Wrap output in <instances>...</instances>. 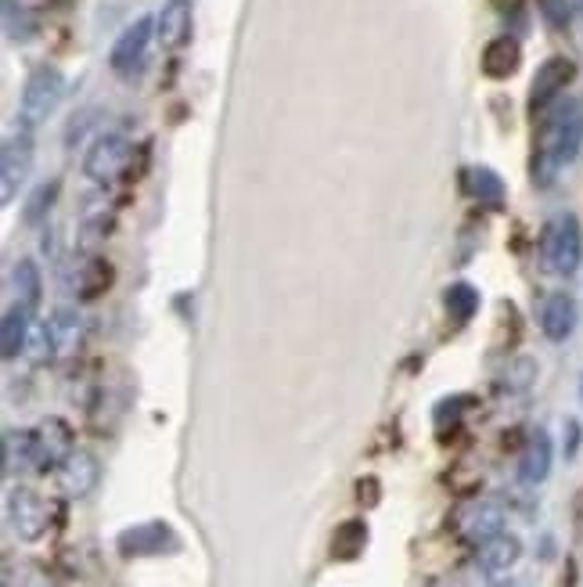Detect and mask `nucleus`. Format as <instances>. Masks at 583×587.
<instances>
[{
	"label": "nucleus",
	"instance_id": "1",
	"mask_svg": "<svg viewBox=\"0 0 583 587\" xmlns=\"http://www.w3.org/2000/svg\"><path fill=\"white\" fill-rule=\"evenodd\" d=\"M583 148V105L559 102L548 108L544 130H540V148L533 156V181L551 184L562 167H569Z\"/></svg>",
	"mask_w": 583,
	"mask_h": 587
},
{
	"label": "nucleus",
	"instance_id": "2",
	"mask_svg": "<svg viewBox=\"0 0 583 587\" xmlns=\"http://www.w3.org/2000/svg\"><path fill=\"white\" fill-rule=\"evenodd\" d=\"M540 259L554 278H573L583 264V231L573 213L551 216L540 235Z\"/></svg>",
	"mask_w": 583,
	"mask_h": 587
},
{
	"label": "nucleus",
	"instance_id": "3",
	"mask_svg": "<svg viewBox=\"0 0 583 587\" xmlns=\"http://www.w3.org/2000/svg\"><path fill=\"white\" fill-rule=\"evenodd\" d=\"M65 94V76L54 70V65H36L22 87V102H19V127L36 130L40 122H47V116L58 108Z\"/></svg>",
	"mask_w": 583,
	"mask_h": 587
},
{
	"label": "nucleus",
	"instance_id": "4",
	"mask_svg": "<svg viewBox=\"0 0 583 587\" xmlns=\"http://www.w3.org/2000/svg\"><path fill=\"white\" fill-rule=\"evenodd\" d=\"M130 162H133V145L123 134H101V138L87 148L84 173L94 184H112L130 170Z\"/></svg>",
	"mask_w": 583,
	"mask_h": 587
},
{
	"label": "nucleus",
	"instance_id": "5",
	"mask_svg": "<svg viewBox=\"0 0 583 587\" xmlns=\"http://www.w3.org/2000/svg\"><path fill=\"white\" fill-rule=\"evenodd\" d=\"M33 170V130L19 127V134H11L0 152V202H15V195L30 181Z\"/></svg>",
	"mask_w": 583,
	"mask_h": 587
},
{
	"label": "nucleus",
	"instance_id": "6",
	"mask_svg": "<svg viewBox=\"0 0 583 587\" xmlns=\"http://www.w3.org/2000/svg\"><path fill=\"white\" fill-rule=\"evenodd\" d=\"M119 555L127 558H144V555H166V552H177L181 548V537L177 530L170 523H162V519H152V523H138L119 534L116 541Z\"/></svg>",
	"mask_w": 583,
	"mask_h": 587
},
{
	"label": "nucleus",
	"instance_id": "7",
	"mask_svg": "<svg viewBox=\"0 0 583 587\" xmlns=\"http://www.w3.org/2000/svg\"><path fill=\"white\" fill-rule=\"evenodd\" d=\"M8 523L22 541H40L47 534V523H51L47 501L30 487H15L8 494Z\"/></svg>",
	"mask_w": 583,
	"mask_h": 587
},
{
	"label": "nucleus",
	"instance_id": "8",
	"mask_svg": "<svg viewBox=\"0 0 583 587\" xmlns=\"http://www.w3.org/2000/svg\"><path fill=\"white\" fill-rule=\"evenodd\" d=\"M576 79V62L573 58H562V54H554V58H548L544 65L537 70L533 76V87H530V113H548V108L554 105V98L573 84Z\"/></svg>",
	"mask_w": 583,
	"mask_h": 587
},
{
	"label": "nucleus",
	"instance_id": "9",
	"mask_svg": "<svg viewBox=\"0 0 583 587\" xmlns=\"http://www.w3.org/2000/svg\"><path fill=\"white\" fill-rule=\"evenodd\" d=\"M152 33H155V22L141 15V19H133L123 36L116 40V47L112 54H108V65L119 73V76H130V73H138L141 65H144V54H148V44H152Z\"/></svg>",
	"mask_w": 583,
	"mask_h": 587
},
{
	"label": "nucleus",
	"instance_id": "10",
	"mask_svg": "<svg viewBox=\"0 0 583 587\" xmlns=\"http://www.w3.org/2000/svg\"><path fill=\"white\" fill-rule=\"evenodd\" d=\"M505 530V512L494 501H472L457 512V534L468 544H486Z\"/></svg>",
	"mask_w": 583,
	"mask_h": 587
},
{
	"label": "nucleus",
	"instance_id": "11",
	"mask_svg": "<svg viewBox=\"0 0 583 587\" xmlns=\"http://www.w3.org/2000/svg\"><path fill=\"white\" fill-rule=\"evenodd\" d=\"M101 480V466L90 450H73L69 458L58 466V483L69 498H87Z\"/></svg>",
	"mask_w": 583,
	"mask_h": 587
},
{
	"label": "nucleus",
	"instance_id": "12",
	"mask_svg": "<svg viewBox=\"0 0 583 587\" xmlns=\"http://www.w3.org/2000/svg\"><path fill=\"white\" fill-rule=\"evenodd\" d=\"M44 469V450H40L36 429H8L4 433V476Z\"/></svg>",
	"mask_w": 583,
	"mask_h": 587
},
{
	"label": "nucleus",
	"instance_id": "13",
	"mask_svg": "<svg viewBox=\"0 0 583 587\" xmlns=\"http://www.w3.org/2000/svg\"><path fill=\"white\" fill-rule=\"evenodd\" d=\"M576 299L569 292H551L544 303H540V329L551 339V343H565L569 335L576 329Z\"/></svg>",
	"mask_w": 583,
	"mask_h": 587
},
{
	"label": "nucleus",
	"instance_id": "14",
	"mask_svg": "<svg viewBox=\"0 0 583 587\" xmlns=\"http://www.w3.org/2000/svg\"><path fill=\"white\" fill-rule=\"evenodd\" d=\"M522 65V44L515 36H494L479 54V70L486 79H511Z\"/></svg>",
	"mask_w": 583,
	"mask_h": 587
},
{
	"label": "nucleus",
	"instance_id": "15",
	"mask_svg": "<svg viewBox=\"0 0 583 587\" xmlns=\"http://www.w3.org/2000/svg\"><path fill=\"white\" fill-rule=\"evenodd\" d=\"M551 461H554V447H551V436L544 429H537L530 440L522 447V458H519V480L526 487H537L544 483L551 476Z\"/></svg>",
	"mask_w": 583,
	"mask_h": 587
},
{
	"label": "nucleus",
	"instance_id": "16",
	"mask_svg": "<svg viewBox=\"0 0 583 587\" xmlns=\"http://www.w3.org/2000/svg\"><path fill=\"white\" fill-rule=\"evenodd\" d=\"M155 33L162 40V47L181 51L192 40V0H166L162 15L155 22Z\"/></svg>",
	"mask_w": 583,
	"mask_h": 587
},
{
	"label": "nucleus",
	"instance_id": "17",
	"mask_svg": "<svg viewBox=\"0 0 583 587\" xmlns=\"http://www.w3.org/2000/svg\"><path fill=\"white\" fill-rule=\"evenodd\" d=\"M51 339H54V357H73L84 343V313L76 307H58L47 321Z\"/></svg>",
	"mask_w": 583,
	"mask_h": 587
},
{
	"label": "nucleus",
	"instance_id": "18",
	"mask_svg": "<svg viewBox=\"0 0 583 587\" xmlns=\"http://www.w3.org/2000/svg\"><path fill=\"white\" fill-rule=\"evenodd\" d=\"M30 307L22 303H11L4 310V324H0V353H4V361H15L19 353H25V346H30Z\"/></svg>",
	"mask_w": 583,
	"mask_h": 587
},
{
	"label": "nucleus",
	"instance_id": "19",
	"mask_svg": "<svg viewBox=\"0 0 583 587\" xmlns=\"http://www.w3.org/2000/svg\"><path fill=\"white\" fill-rule=\"evenodd\" d=\"M519 555H522V541L500 530L497 537L479 544V558H476V563H479L483 573H508L515 563H519Z\"/></svg>",
	"mask_w": 583,
	"mask_h": 587
},
{
	"label": "nucleus",
	"instance_id": "20",
	"mask_svg": "<svg viewBox=\"0 0 583 587\" xmlns=\"http://www.w3.org/2000/svg\"><path fill=\"white\" fill-rule=\"evenodd\" d=\"M36 436H40V450H44V469L47 466H62V461L76 450L73 447V429L65 426L62 418H44V421H40Z\"/></svg>",
	"mask_w": 583,
	"mask_h": 587
},
{
	"label": "nucleus",
	"instance_id": "21",
	"mask_svg": "<svg viewBox=\"0 0 583 587\" xmlns=\"http://www.w3.org/2000/svg\"><path fill=\"white\" fill-rule=\"evenodd\" d=\"M465 188H468V195L483 202V206H500L505 202V181H500V173L490 170V167H472L465 170Z\"/></svg>",
	"mask_w": 583,
	"mask_h": 587
},
{
	"label": "nucleus",
	"instance_id": "22",
	"mask_svg": "<svg viewBox=\"0 0 583 587\" xmlns=\"http://www.w3.org/2000/svg\"><path fill=\"white\" fill-rule=\"evenodd\" d=\"M11 289H15V303L36 310L40 307V296H44V281H40V267L33 259H19L15 270H11Z\"/></svg>",
	"mask_w": 583,
	"mask_h": 587
},
{
	"label": "nucleus",
	"instance_id": "23",
	"mask_svg": "<svg viewBox=\"0 0 583 587\" xmlns=\"http://www.w3.org/2000/svg\"><path fill=\"white\" fill-rule=\"evenodd\" d=\"M108 264H101V259H87V264L76 267V281L65 285L69 292H76V299H94L101 289H108Z\"/></svg>",
	"mask_w": 583,
	"mask_h": 587
},
{
	"label": "nucleus",
	"instance_id": "24",
	"mask_svg": "<svg viewBox=\"0 0 583 587\" xmlns=\"http://www.w3.org/2000/svg\"><path fill=\"white\" fill-rule=\"evenodd\" d=\"M443 303H446V313H451V321L454 324H465L476 318V310H479V292L472 289L468 281H454L451 289L443 292Z\"/></svg>",
	"mask_w": 583,
	"mask_h": 587
},
{
	"label": "nucleus",
	"instance_id": "25",
	"mask_svg": "<svg viewBox=\"0 0 583 587\" xmlns=\"http://www.w3.org/2000/svg\"><path fill=\"white\" fill-rule=\"evenodd\" d=\"M364 544H368V526H364V519H349L335 530V541H332V555L335 558H357L364 552Z\"/></svg>",
	"mask_w": 583,
	"mask_h": 587
},
{
	"label": "nucleus",
	"instance_id": "26",
	"mask_svg": "<svg viewBox=\"0 0 583 587\" xmlns=\"http://www.w3.org/2000/svg\"><path fill=\"white\" fill-rule=\"evenodd\" d=\"M58 188H62L58 181H44L30 191V199H25V206H22L25 224H44L47 221V213L54 210V202H58Z\"/></svg>",
	"mask_w": 583,
	"mask_h": 587
},
{
	"label": "nucleus",
	"instance_id": "27",
	"mask_svg": "<svg viewBox=\"0 0 583 587\" xmlns=\"http://www.w3.org/2000/svg\"><path fill=\"white\" fill-rule=\"evenodd\" d=\"M4 4V36L11 44H22V40L33 36V19L30 11L22 8V0H0Z\"/></svg>",
	"mask_w": 583,
	"mask_h": 587
},
{
	"label": "nucleus",
	"instance_id": "28",
	"mask_svg": "<svg viewBox=\"0 0 583 587\" xmlns=\"http://www.w3.org/2000/svg\"><path fill=\"white\" fill-rule=\"evenodd\" d=\"M533 378H537V361L533 357H515V361H508L505 375H500V386H505L508 393H526L533 386Z\"/></svg>",
	"mask_w": 583,
	"mask_h": 587
},
{
	"label": "nucleus",
	"instance_id": "29",
	"mask_svg": "<svg viewBox=\"0 0 583 587\" xmlns=\"http://www.w3.org/2000/svg\"><path fill=\"white\" fill-rule=\"evenodd\" d=\"M537 11L544 15L551 30H565L569 19H573V4L569 0H537Z\"/></svg>",
	"mask_w": 583,
	"mask_h": 587
},
{
	"label": "nucleus",
	"instance_id": "30",
	"mask_svg": "<svg viewBox=\"0 0 583 587\" xmlns=\"http://www.w3.org/2000/svg\"><path fill=\"white\" fill-rule=\"evenodd\" d=\"M461 407H465V401H461V397H451V401H440V407H436V426L443 429V426H446V418H451V421H457V415H461Z\"/></svg>",
	"mask_w": 583,
	"mask_h": 587
},
{
	"label": "nucleus",
	"instance_id": "31",
	"mask_svg": "<svg viewBox=\"0 0 583 587\" xmlns=\"http://www.w3.org/2000/svg\"><path fill=\"white\" fill-rule=\"evenodd\" d=\"M580 440H583L580 421H576V418H569V421H565V458H576Z\"/></svg>",
	"mask_w": 583,
	"mask_h": 587
},
{
	"label": "nucleus",
	"instance_id": "32",
	"mask_svg": "<svg viewBox=\"0 0 583 587\" xmlns=\"http://www.w3.org/2000/svg\"><path fill=\"white\" fill-rule=\"evenodd\" d=\"M497 4H500V8H508V4H515V0H497Z\"/></svg>",
	"mask_w": 583,
	"mask_h": 587
},
{
	"label": "nucleus",
	"instance_id": "33",
	"mask_svg": "<svg viewBox=\"0 0 583 587\" xmlns=\"http://www.w3.org/2000/svg\"><path fill=\"white\" fill-rule=\"evenodd\" d=\"M576 11H580V15H583V0H576Z\"/></svg>",
	"mask_w": 583,
	"mask_h": 587
},
{
	"label": "nucleus",
	"instance_id": "34",
	"mask_svg": "<svg viewBox=\"0 0 583 587\" xmlns=\"http://www.w3.org/2000/svg\"><path fill=\"white\" fill-rule=\"evenodd\" d=\"M580 397H583V378H580Z\"/></svg>",
	"mask_w": 583,
	"mask_h": 587
}]
</instances>
